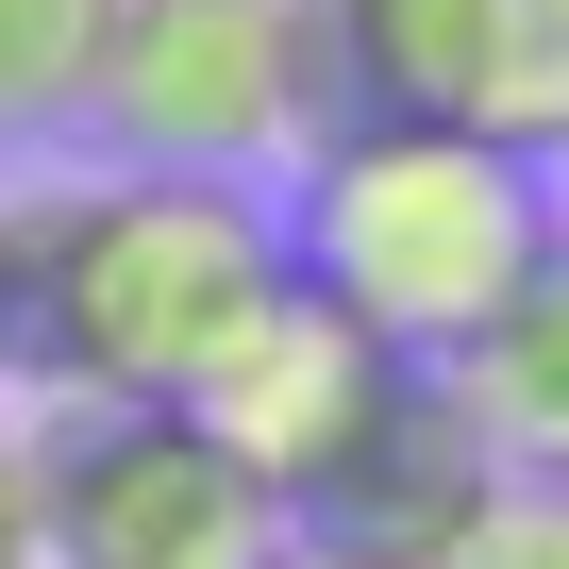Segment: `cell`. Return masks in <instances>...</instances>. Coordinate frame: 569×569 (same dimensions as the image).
Instances as JSON below:
<instances>
[{"instance_id": "obj_1", "label": "cell", "mask_w": 569, "mask_h": 569, "mask_svg": "<svg viewBox=\"0 0 569 569\" xmlns=\"http://www.w3.org/2000/svg\"><path fill=\"white\" fill-rule=\"evenodd\" d=\"M284 201L234 168H84V184H18V386L51 402H201L218 352L268 319Z\"/></svg>"}, {"instance_id": "obj_2", "label": "cell", "mask_w": 569, "mask_h": 569, "mask_svg": "<svg viewBox=\"0 0 569 569\" xmlns=\"http://www.w3.org/2000/svg\"><path fill=\"white\" fill-rule=\"evenodd\" d=\"M284 251L369 336L452 369L569 251V201H552V151H502V134H452V118H336L302 151V184H284Z\"/></svg>"}, {"instance_id": "obj_3", "label": "cell", "mask_w": 569, "mask_h": 569, "mask_svg": "<svg viewBox=\"0 0 569 569\" xmlns=\"http://www.w3.org/2000/svg\"><path fill=\"white\" fill-rule=\"evenodd\" d=\"M336 51H319V0H118V51H101V151L118 168H302L336 134Z\"/></svg>"}, {"instance_id": "obj_4", "label": "cell", "mask_w": 569, "mask_h": 569, "mask_svg": "<svg viewBox=\"0 0 569 569\" xmlns=\"http://www.w3.org/2000/svg\"><path fill=\"white\" fill-rule=\"evenodd\" d=\"M34 502H51V569H268L284 552V486L201 402H51Z\"/></svg>"}, {"instance_id": "obj_5", "label": "cell", "mask_w": 569, "mask_h": 569, "mask_svg": "<svg viewBox=\"0 0 569 569\" xmlns=\"http://www.w3.org/2000/svg\"><path fill=\"white\" fill-rule=\"evenodd\" d=\"M352 118H452L502 151H569V0H319Z\"/></svg>"}, {"instance_id": "obj_6", "label": "cell", "mask_w": 569, "mask_h": 569, "mask_svg": "<svg viewBox=\"0 0 569 569\" xmlns=\"http://www.w3.org/2000/svg\"><path fill=\"white\" fill-rule=\"evenodd\" d=\"M402 369H436V352L369 336V319L336 302V284H302V268H284V284H268V319L218 352L201 419H218V436H234V452H251L284 502H302V486H319V469H336V452L386 419V386H402Z\"/></svg>"}, {"instance_id": "obj_7", "label": "cell", "mask_w": 569, "mask_h": 569, "mask_svg": "<svg viewBox=\"0 0 569 569\" xmlns=\"http://www.w3.org/2000/svg\"><path fill=\"white\" fill-rule=\"evenodd\" d=\"M502 452H486V419H469V386L452 369H402L386 386V419L284 502V536H336V552H386V569H452L486 519H502Z\"/></svg>"}, {"instance_id": "obj_8", "label": "cell", "mask_w": 569, "mask_h": 569, "mask_svg": "<svg viewBox=\"0 0 569 569\" xmlns=\"http://www.w3.org/2000/svg\"><path fill=\"white\" fill-rule=\"evenodd\" d=\"M452 386H469V419H486V452L519 486H569V251L452 352Z\"/></svg>"}, {"instance_id": "obj_9", "label": "cell", "mask_w": 569, "mask_h": 569, "mask_svg": "<svg viewBox=\"0 0 569 569\" xmlns=\"http://www.w3.org/2000/svg\"><path fill=\"white\" fill-rule=\"evenodd\" d=\"M101 51H118V0H0V151L101 134Z\"/></svg>"}, {"instance_id": "obj_10", "label": "cell", "mask_w": 569, "mask_h": 569, "mask_svg": "<svg viewBox=\"0 0 569 569\" xmlns=\"http://www.w3.org/2000/svg\"><path fill=\"white\" fill-rule=\"evenodd\" d=\"M452 569H569V486H502V519H486Z\"/></svg>"}, {"instance_id": "obj_11", "label": "cell", "mask_w": 569, "mask_h": 569, "mask_svg": "<svg viewBox=\"0 0 569 569\" xmlns=\"http://www.w3.org/2000/svg\"><path fill=\"white\" fill-rule=\"evenodd\" d=\"M0 569H51V502H34V419H0Z\"/></svg>"}, {"instance_id": "obj_12", "label": "cell", "mask_w": 569, "mask_h": 569, "mask_svg": "<svg viewBox=\"0 0 569 569\" xmlns=\"http://www.w3.org/2000/svg\"><path fill=\"white\" fill-rule=\"evenodd\" d=\"M18 352H34V319H18V201H0V386H18Z\"/></svg>"}, {"instance_id": "obj_13", "label": "cell", "mask_w": 569, "mask_h": 569, "mask_svg": "<svg viewBox=\"0 0 569 569\" xmlns=\"http://www.w3.org/2000/svg\"><path fill=\"white\" fill-rule=\"evenodd\" d=\"M268 569H386V552H336V536H284Z\"/></svg>"}, {"instance_id": "obj_14", "label": "cell", "mask_w": 569, "mask_h": 569, "mask_svg": "<svg viewBox=\"0 0 569 569\" xmlns=\"http://www.w3.org/2000/svg\"><path fill=\"white\" fill-rule=\"evenodd\" d=\"M552 201H569V151H552Z\"/></svg>"}]
</instances>
